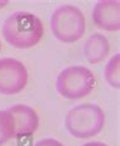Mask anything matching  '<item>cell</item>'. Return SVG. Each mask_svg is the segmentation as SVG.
Segmentation results:
<instances>
[{"mask_svg":"<svg viewBox=\"0 0 120 146\" xmlns=\"http://www.w3.org/2000/svg\"><path fill=\"white\" fill-rule=\"evenodd\" d=\"M11 113L15 125V137H27L33 135L39 126V117L34 108L28 105H14L7 108Z\"/></svg>","mask_w":120,"mask_h":146,"instance_id":"obj_7","label":"cell"},{"mask_svg":"<svg viewBox=\"0 0 120 146\" xmlns=\"http://www.w3.org/2000/svg\"><path fill=\"white\" fill-rule=\"evenodd\" d=\"M96 84L95 74L84 66H70L58 73L56 90L66 100H80L88 96Z\"/></svg>","mask_w":120,"mask_h":146,"instance_id":"obj_4","label":"cell"},{"mask_svg":"<svg viewBox=\"0 0 120 146\" xmlns=\"http://www.w3.org/2000/svg\"><path fill=\"white\" fill-rule=\"evenodd\" d=\"M53 36L62 43H75L84 36L86 19L82 10L76 5H61L51 17Z\"/></svg>","mask_w":120,"mask_h":146,"instance_id":"obj_3","label":"cell"},{"mask_svg":"<svg viewBox=\"0 0 120 146\" xmlns=\"http://www.w3.org/2000/svg\"><path fill=\"white\" fill-rule=\"evenodd\" d=\"M64 126L76 139H91L105 126V112L99 105L81 103L72 107L64 117Z\"/></svg>","mask_w":120,"mask_h":146,"instance_id":"obj_2","label":"cell"},{"mask_svg":"<svg viewBox=\"0 0 120 146\" xmlns=\"http://www.w3.org/2000/svg\"><path fill=\"white\" fill-rule=\"evenodd\" d=\"M81 146H109V145L104 144V142H101V141H90V142H86V144L81 145Z\"/></svg>","mask_w":120,"mask_h":146,"instance_id":"obj_12","label":"cell"},{"mask_svg":"<svg viewBox=\"0 0 120 146\" xmlns=\"http://www.w3.org/2000/svg\"><path fill=\"white\" fill-rule=\"evenodd\" d=\"M92 22L101 30L119 32L120 29V1L100 0L92 9Z\"/></svg>","mask_w":120,"mask_h":146,"instance_id":"obj_6","label":"cell"},{"mask_svg":"<svg viewBox=\"0 0 120 146\" xmlns=\"http://www.w3.org/2000/svg\"><path fill=\"white\" fill-rule=\"evenodd\" d=\"M110 53V43L101 33H94L84 44V56L91 64H97L107 58Z\"/></svg>","mask_w":120,"mask_h":146,"instance_id":"obj_8","label":"cell"},{"mask_svg":"<svg viewBox=\"0 0 120 146\" xmlns=\"http://www.w3.org/2000/svg\"><path fill=\"white\" fill-rule=\"evenodd\" d=\"M44 34L42 20L28 11H15L3 24V38L17 49H29L41 42Z\"/></svg>","mask_w":120,"mask_h":146,"instance_id":"obj_1","label":"cell"},{"mask_svg":"<svg viewBox=\"0 0 120 146\" xmlns=\"http://www.w3.org/2000/svg\"><path fill=\"white\" fill-rule=\"evenodd\" d=\"M15 139V125L8 110H0V146Z\"/></svg>","mask_w":120,"mask_h":146,"instance_id":"obj_9","label":"cell"},{"mask_svg":"<svg viewBox=\"0 0 120 146\" xmlns=\"http://www.w3.org/2000/svg\"><path fill=\"white\" fill-rule=\"evenodd\" d=\"M34 146H64V145L56 139L47 137V139H43V140H41V141L36 142Z\"/></svg>","mask_w":120,"mask_h":146,"instance_id":"obj_11","label":"cell"},{"mask_svg":"<svg viewBox=\"0 0 120 146\" xmlns=\"http://www.w3.org/2000/svg\"><path fill=\"white\" fill-rule=\"evenodd\" d=\"M0 50H1V40H0Z\"/></svg>","mask_w":120,"mask_h":146,"instance_id":"obj_13","label":"cell"},{"mask_svg":"<svg viewBox=\"0 0 120 146\" xmlns=\"http://www.w3.org/2000/svg\"><path fill=\"white\" fill-rule=\"evenodd\" d=\"M28 71L20 60L4 57L0 58V93L11 96L20 93L28 83Z\"/></svg>","mask_w":120,"mask_h":146,"instance_id":"obj_5","label":"cell"},{"mask_svg":"<svg viewBox=\"0 0 120 146\" xmlns=\"http://www.w3.org/2000/svg\"><path fill=\"white\" fill-rule=\"evenodd\" d=\"M104 77L110 87L118 90L120 86V54L116 53L109 59L104 69Z\"/></svg>","mask_w":120,"mask_h":146,"instance_id":"obj_10","label":"cell"}]
</instances>
